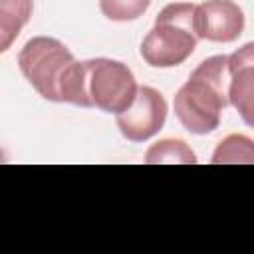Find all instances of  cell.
Listing matches in <instances>:
<instances>
[{
    "mask_svg": "<svg viewBox=\"0 0 254 254\" xmlns=\"http://www.w3.org/2000/svg\"><path fill=\"white\" fill-rule=\"evenodd\" d=\"M228 56H212L198 64L175 95V115L194 135L212 133L220 125V113L228 101Z\"/></svg>",
    "mask_w": 254,
    "mask_h": 254,
    "instance_id": "1",
    "label": "cell"
},
{
    "mask_svg": "<svg viewBox=\"0 0 254 254\" xmlns=\"http://www.w3.org/2000/svg\"><path fill=\"white\" fill-rule=\"evenodd\" d=\"M194 14L196 4H167L141 42V58L151 67H175L190 58L198 40L194 34Z\"/></svg>",
    "mask_w": 254,
    "mask_h": 254,
    "instance_id": "2",
    "label": "cell"
},
{
    "mask_svg": "<svg viewBox=\"0 0 254 254\" xmlns=\"http://www.w3.org/2000/svg\"><path fill=\"white\" fill-rule=\"evenodd\" d=\"M73 62V54L50 36L28 40L18 54V67L28 83L44 99L56 103H62V83Z\"/></svg>",
    "mask_w": 254,
    "mask_h": 254,
    "instance_id": "3",
    "label": "cell"
},
{
    "mask_svg": "<svg viewBox=\"0 0 254 254\" xmlns=\"http://www.w3.org/2000/svg\"><path fill=\"white\" fill-rule=\"evenodd\" d=\"M85 89L91 107L117 115L133 105L139 85L123 62L95 58L85 60Z\"/></svg>",
    "mask_w": 254,
    "mask_h": 254,
    "instance_id": "4",
    "label": "cell"
},
{
    "mask_svg": "<svg viewBox=\"0 0 254 254\" xmlns=\"http://www.w3.org/2000/svg\"><path fill=\"white\" fill-rule=\"evenodd\" d=\"M169 105L159 89L141 85L129 109L115 115L121 135L131 143H143L155 137L167 121Z\"/></svg>",
    "mask_w": 254,
    "mask_h": 254,
    "instance_id": "5",
    "label": "cell"
},
{
    "mask_svg": "<svg viewBox=\"0 0 254 254\" xmlns=\"http://www.w3.org/2000/svg\"><path fill=\"white\" fill-rule=\"evenodd\" d=\"M244 32V12L232 0H206L196 4L194 34L198 40L230 44Z\"/></svg>",
    "mask_w": 254,
    "mask_h": 254,
    "instance_id": "6",
    "label": "cell"
},
{
    "mask_svg": "<svg viewBox=\"0 0 254 254\" xmlns=\"http://www.w3.org/2000/svg\"><path fill=\"white\" fill-rule=\"evenodd\" d=\"M228 101L242 121L254 129V65H244L230 73Z\"/></svg>",
    "mask_w": 254,
    "mask_h": 254,
    "instance_id": "7",
    "label": "cell"
},
{
    "mask_svg": "<svg viewBox=\"0 0 254 254\" xmlns=\"http://www.w3.org/2000/svg\"><path fill=\"white\" fill-rule=\"evenodd\" d=\"M34 0H0V52H6L28 24Z\"/></svg>",
    "mask_w": 254,
    "mask_h": 254,
    "instance_id": "8",
    "label": "cell"
},
{
    "mask_svg": "<svg viewBox=\"0 0 254 254\" xmlns=\"http://www.w3.org/2000/svg\"><path fill=\"white\" fill-rule=\"evenodd\" d=\"M212 165H254V141L246 135L232 133L218 141L212 159Z\"/></svg>",
    "mask_w": 254,
    "mask_h": 254,
    "instance_id": "9",
    "label": "cell"
},
{
    "mask_svg": "<svg viewBox=\"0 0 254 254\" xmlns=\"http://www.w3.org/2000/svg\"><path fill=\"white\" fill-rule=\"evenodd\" d=\"M147 165H194L196 155L183 139H161L145 153Z\"/></svg>",
    "mask_w": 254,
    "mask_h": 254,
    "instance_id": "10",
    "label": "cell"
},
{
    "mask_svg": "<svg viewBox=\"0 0 254 254\" xmlns=\"http://www.w3.org/2000/svg\"><path fill=\"white\" fill-rule=\"evenodd\" d=\"M151 6V0H99L101 14L113 22H131L141 18Z\"/></svg>",
    "mask_w": 254,
    "mask_h": 254,
    "instance_id": "11",
    "label": "cell"
},
{
    "mask_svg": "<svg viewBox=\"0 0 254 254\" xmlns=\"http://www.w3.org/2000/svg\"><path fill=\"white\" fill-rule=\"evenodd\" d=\"M244 65H254V42L244 44L242 48H238L234 54L228 56V71L230 73Z\"/></svg>",
    "mask_w": 254,
    "mask_h": 254,
    "instance_id": "12",
    "label": "cell"
}]
</instances>
